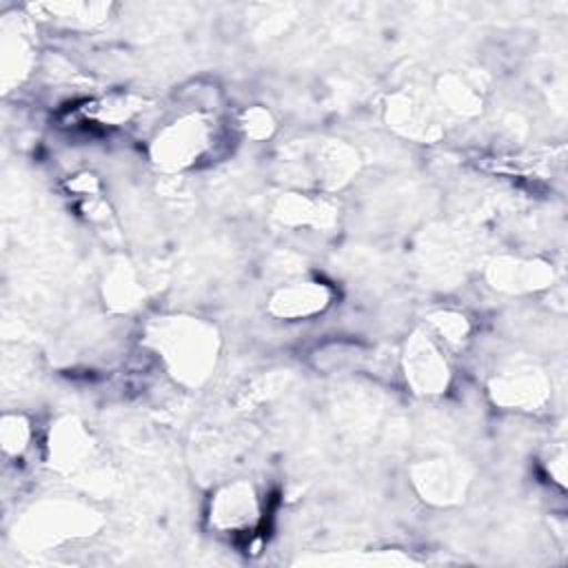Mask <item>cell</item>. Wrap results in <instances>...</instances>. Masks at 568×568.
<instances>
[{
    "instance_id": "277c9868",
    "label": "cell",
    "mask_w": 568,
    "mask_h": 568,
    "mask_svg": "<svg viewBox=\"0 0 568 568\" xmlns=\"http://www.w3.org/2000/svg\"><path fill=\"white\" fill-rule=\"evenodd\" d=\"M410 377L424 390H435L446 384V362L439 357V351L426 344H415L410 353Z\"/></svg>"
},
{
    "instance_id": "3957f363",
    "label": "cell",
    "mask_w": 568,
    "mask_h": 568,
    "mask_svg": "<svg viewBox=\"0 0 568 568\" xmlns=\"http://www.w3.org/2000/svg\"><path fill=\"white\" fill-rule=\"evenodd\" d=\"M331 293L322 282H297L273 297V311L282 317H308L328 306Z\"/></svg>"
},
{
    "instance_id": "7a4b0ae2",
    "label": "cell",
    "mask_w": 568,
    "mask_h": 568,
    "mask_svg": "<svg viewBox=\"0 0 568 568\" xmlns=\"http://www.w3.org/2000/svg\"><path fill=\"white\" fill-rule=\"evenodd\" d=\"M260 506L257 497L251 486L246 484H233L224 488L211 508V517L217 528L233 530L235 535H244V530H251L257 521Z\"/></svg>"
},
{
    "instance_id": "6da1fadb",
    "label": "cell",
    "mask_w": 568,
    "mask_h": 568,
    "mask_svg": "<svg viewBox=\"0 0 568 568\" xmlns=\"http://www.w3.org/2000/svg\"><path fill=\"white\" fill-rule=\"evenodd\" d=\"M213 129L202 115H186L164 126L153 144V158L166 166H189L211 149Z\"/></svg>"
}]
</instances>
